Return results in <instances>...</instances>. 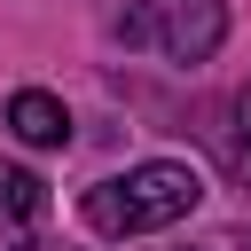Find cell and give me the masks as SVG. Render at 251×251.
<instances>
[{
  "label": "cell",
  "instance_id": "obj_6",
  "mask_svg": "<svg viewBox=\"0 0 251 251\" xmlns=\"http://www.w3.org/2000/svg\"><path fill=\"white\" fill-rule=\"evenodd\" d=\"M0 251H31V212H16L0 196Z\"/></svg>",
  "mask_w": 251,
  "mask_h": 251
},
{
  "label": "cell",
  "instance_id": "obj_5",
  "mask_svg": "<svg viewBox=\"0 0 251 251\" xmlns=\"http://www.w3.org/2000/svg\"><path fill=\"white\" fill-rule=\"evenodd\" d=\"M227 157H235V173L251 180V86L235 94V126H227Z\"/></svg>",
  "mask_w": 251,
  "mask_h": 251
},
{
  "label": "cell",
  "instance_id": "obj_7",
  "mask_svg": "<svg viewBox=\"0 0 251 251\" xmlns=\"http://www.w3.org/2000/svg\"><path fill=\"white\" fill-rule=\"evenodd\" d=\"M243 251H251V243H243Z\"/></svg>",
  "mask_w": 251,
  "mask_h": 251
},
{
  "label": "cell",
  "instance_id": "obj_3",
  "mask_svg": "<svg viewBox=\"0 0 251 251\" xmlns=\"http://www.w3.org/2000/svg\"><path fill=\"white\" fill-rule=\"evenodd\" d=\"M8 133H16L24 149H63V141H71V110H63L47 86H16V94H8Z\"/></svg>",
  "mask_w": 251,
  "mask_h": 251
},
{
  "label": "cell",
  "instance_id": "obj_1",
  "mask_svg": "<svg viewBox=\"0 0 251 251\" xmlns=\"http://www.w3.org/2000/svg\"><path fill=\"white\" fill-rule=\"evenodd\" d=\"M196 204H204V173L180 165V157H149V165H133V173L94 180L78 212H86L94 235H149V227L188 220Z\"/></svg>",
  "mask_w": 251,
  "mask_h": 251
},
{
  "label": "cell",
  "instance_id": "obj_2",
  "mask_svg": "<svg viewBox=\"0 0 251 251\" xmlns=\"http://www.w3.org/2000/svg\"><path fill=\"white\" fill-rule=\"evenodd\" d=\"M220 39H227V8L220 0H157V47L173 63H212Z\"/></svg>",
  "mask_w": 251,
  "mask_h": 251
},
{
  "label": "cell",
  "instance_id": "obj_4",
  "mask_svg": "<svg viewBox=\"0 0 251 251\" xmlns=\"http://www.w3.org/2000/svg\"><path fill=\"white\" fill-rule=\"evenodd\" d=\"M0 196H8V204H16V212H31V220H39V212H47V188H39V180H31V173H16V165H0Z\"/></svg>",
  "mask_w": 251,
  "mask_h": 251
}]
</instances>
